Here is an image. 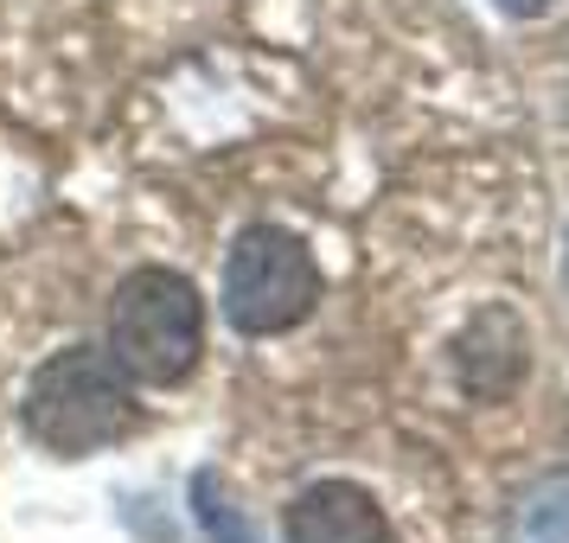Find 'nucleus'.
<instances>
[{"mask_svg": "<svg viewBox=\"0 0 569 543\" xmlns=\"http://www.w3.org/2000/svg\"><path fill=\"white\" fill-rule=\"evenodd\" d=\"M134 422H141V410H134L129 371L109 352H90V345L58 352L27 390V429L52 454H71V461L122 441Z\"/></svg>", "mask_w": 569, "mask_h": 543, "instance_id": "f257e3e1", "label": "nucleus"}, {"mask_svg": "<svg viewBox=\"0 0 569 543\" xmlns=\"http://www.w3.org/2000/svg\"><path fill=\"white\" fill-rule=\"evenodd\" d=\"M206 345V308L186 275L173 269H134L129 282L116 288L109 308V352L116 364L141 378V384H180L199 364Z\"/></svg>", "mask_w": 569, "mask_h": 543, "instance_id": "f03ea898", "label": "nucleus"}, {"mask_svg": "<svg viewBox=\"0 0 569 543\" xmlns=\"http://www.w3.org/2000/svg\"><path fill=\"white\" fill-rule=\"evenodd\" d=\"M320 301V269H313L301 237L257 224L237 237L231 262H224V313L243 333H288L295 320H308Z\"/></svg>", "mask_w": 569, "mask_h": 543, "instance_id": "7ed1b4c3", "label": "nucleus"}, {"mask_svg": "<svg viewBox=\"0 0 569 543\" xmlns=\"http://www.w3.org/2000/svg\"><path fill=\"white\" fill-rule=\"evenodd\" d=\"M288 543H385V512L352 480H320L288 505Z\"/></svg>", "mask_w": 569, "mask_h": 543, "instance_id": "20e7f679", "label": "nucleus"}, {"mask_svg": "<svg viewBox=\"0 0 569 543\" xmlns=\"http://www.w3.org/2000/svg\"><path fill=\"white\" fill-rule=\"evenodd\" d=\"M192 499H199V524H206L211 543H250V531H243V517L231 512V499L218 492V480L211 473H199V486H192Z\"/></svg>", "mask_w": 569, "mask_h": 543, "instance_id": "39448f33", "label": "nucleus"}, {"mask_svg": "<svg viewBox=\"0 0 569 543\" xmlns=\"http://www.w3.org/2000/svg\"><path fill=\"white\" fill-rule=\"evenodd\" d=\"M525 531H531V543H569V486L543 492L525 517Z\"/></svg>", "mask_w": 569, "mask_h": 543, "instance_id": "423d86ee", "label": "nucleus"}, {"mask_svg": "<svg viewBox=\"0 0 569 543\" xmlns=\"http://www.w3.org/2000/svg\"><path fill=\"white\" fill-rule=\"evenodd\" d=\"M499 7H506V13H538L543 0H499Z\"/></svg>", "mask_w": 569, "mask_h": 543, "instance_id": "0eeeda50", "label": "nucleus"}]
</instances>
